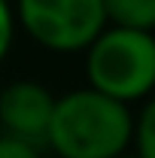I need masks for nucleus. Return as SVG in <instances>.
Wrapping results in <instances>:
<instances>
[{
	"mask_svg": "<svg viewBox=\"0 0 155 158\" xmlns=\"http://www.w3.org/2000/svg\"><path fill=\"white\" fill-rule=\"evenodd\" d=\"M0 158H43L40 155V146L19 140L12 134H0Z\"/></svg>",
	"mask_w": 155,
	"mask_h": 158,
	"instance_id": "nucleus-7",
	"label": "nucleus"
},
{
	"mask_svg": "<svg viewBox=\"0 0 155 158\" xmlns=\"http://www.w3.org/2000/svg\"><path fill=\"white\" fill-rule=\"evenodd\" d=\"M88 85L122 103L155 94V34L107 24L85 49Z\"/></svg>",
	"mask_w": 155,
	"mask_h": 158,
	"instance_id": "nucleus-2",
	"label": "nucleus"
},
{
	"mask_svg": "<svg viewBox=\"0 0 155 158\" xmlns=\"http://www.w3.org/2000/svg\"><path fill=\"white\" fill-rule=\"evenodd\" d=\"M46 146L55 158H116L134 146V113L91 85L64 91L55 98Z\"/></svg>",
	"mask_w": 155,
	"mask_h": 158,
	"instance_id": "nucleus-1",
	"label": "nucleus"
},
{
	"mask_svg": "<svg viewBox=\"0 0 155 158\" xmlns=\"http://www.w3.org/2000/svg\"><path fill=\"white\" fill-rule=\"evenodd\" d=\"M15 24L37 46L73 55L107 27L103 0H15Z\"/></svg>",
	"mask_w": 155,
	"mask_h": 158,
	"instance_id": "nucleus-3",
	"label": "nucleus"
},
{
	"mask_svg": "<svg viewBox=\"0 0 155 158\" xmlns=\"http://www.w3.org/2000/svg\"><path fill=\"white\" fill-rule=\"evenodd\" d=\"M103 15L113 27L155 34V0H103Z\"/></svg>",
	"mask_w": 155,
	"mask_h": 158,
	"instance_id": "nucleus-5",
	"label": "nucleus"
},
{
	"mask_svg": "<svg viewBox=\"0 0 155 158\" xmlns=\"http://www.w3.org/2000/svg\"><path fill=\"white\" fill-rule=\"evenodd\" d=\"M55 94L37 79H15L0 91V128L3 134L46 146Z\"/></svg>",
	"mask_w": 155,
	"mask_h": 158,
	"instance_id": "nucleus-4",
	"label": "nucleus"
},
{
	"mask_svg": "<svg viewBox=\"0 0 155 158\" xmlns=\"http://www.w3.org/2000/svg\"><path fill=\"white\" fill-rule=\"evenodd\" d=\"M116 158H143V155H140V152H131V149H128V152H122V155H116Z\"/></svg>",
	"mask_w": 155,
	"mask_h": 158,
	"instance_id": "nucleus-9",
	"label": "nucleus"
},
{
	"mask_svg": "<svg viewBox=\"0 0 155 158\" xmlns=\"http://www.w3.org/2000/svg\"><path fill=\"white\" fill-rule=\"evenodd\" d=\"M134 152L155 158V94L143 100L140 116H134Z\"/></svg>",
	"mask_w": 155,
	"mask_h": 158,
	"instance_id": "nucleus-6",
	"label": "nucleus"
},
{
	"mask_svg": "<svg viewBox=\"0 0 155 158\" xmlns=\"http://www.w3.org/2000/svg\"><path fill=\"white\" fill-rule=\"evenodd\" d=\"M12 40H15V12L9 0H0V61L9 55Z\"/></svg>",
	"mask_w": 155,
	"mask_h": 158,
	"instance_id": "nucleus-8",
	"label": "nucleus"
}]
</instances>
